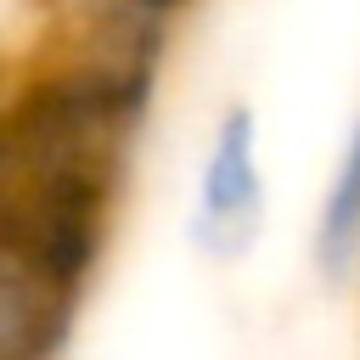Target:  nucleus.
<instances>
[{"label": "nucleus", "mask_w": 360, "mask_h": 360, "mask_svg": "<svg viewBox=\"0 0 360 360\" xmlns=\"http://www.w3.org/2000/svg\"><path fill=\"white\" fill-rule=\"evenodd\" d=\"M309 264L326 287H343L360 270V118L349 124V135L338 146V163L326 174L315 231H309Z\"/></svg>", "instance_id": "3"}, {"label": "nucleus", "mask_w": 360, "mask_h": 360, "mask_svg": "<svg viewBox=\"0 0 360 360\" xmlns=\"http://www.w3.org/2000/svg\"><path fill=\"white\" fill-rule=\"evenodd\" d=\"M264 231V158H259V112L248 101H231L214 124L208 158L197 169V202H191V242L231 264L242 259Z\"/></svg>", "instance_id": "1"}, {"label": "nucleus", "mask_w": 360, "mask_h": 360, "mask_svg": "<svg viewBox=\"0 0 360 360\" xmlns=\"http://www.w3.org/2000/svg\"><path fill=\"white\" fill-rule=\"evenodd\" d=\"M73 292L56 287L34 259H22L11 242H0V360H56Z\"/></svg>", "instance_id": "2"}]
</instances>
